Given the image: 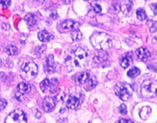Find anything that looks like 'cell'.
I'll return each instance as SVG.
<instances>
[{"mask_svg":"<svg viewBox=\"0 0 157 123\" xmlns=\"http://www.w3.org/2000/svg\"><path fill=\"white\" fill-rule=\"evenodd\" d=\"M6 76L5 74L2 73V72H0V82L6 80Z\"/></svg>","mask_w":157,"mask_h":123,"instance_id":"836d02e7","label":"cell"},{"mask_svg":"<svg viewBox=\"0 0 157 123\" xmlns=\"http://www.w3.org/2000/svg\"><path fill=\"white\" fill-rule=\"evenodd\" d=\"M148 27H149L150 32L153 33V32H156V21H152V20H150L148 23Z\"/></svg>","mask_w":157,"mask_h":123,"instance_id":"484cf974","label":"cell"},{"mask_svg":"<svg viewBox=\"0 0 157 123\" xmlns=\"http://www.w3.org/2000/svg\"><path fill=\"white\" fill-rule=\"evenodd\" d=\"M25 20L26 22V24L29 26H30V27L34 26L37 23V18H36V17L34 14H32V13H29V14L26 15L25 17Z\"/></svg>","mask_w":157,"mask_h":123,"instance_id":"ac0fdd59","label":"cell"},{"mask_svg":"<svg viewBox=\"0 0 157 123\" xmlns=\"http://www.w3.org/2000/svg\"><path fill=\"white\" fill-rule=\"evenodd\" d=\"M89 62V54L84 49L78 47L74 53L73 64L78 68H84L87 66Z\"/></svg>","mask_w":157,"mask_h":123,"instance_id":"3957f363","label":"cell"},{"mask_svg":"<svg viewBox=\"0 0 157 123\" xmlns=\"http://www.w3.org/2000/svg\"><path fill=\"white\" fill-rule=\"evenodd\" d=\"M38 38L43 43H47V42L51 41L52 39H54V35L53 34H51L50 32H47L46 30L41 31L40 32H39L38 34Z\"/></svg>","mask_w":157,"mask_h":123,"instance_id":"4fadbf2b","label":"cell"},{"mask_svg":"<svg viewBox=\"0 0 157 123\" xmlns=\"http://www.w3.org/2000/svg\"><path fill=\"white\" fill-rule=\"evenodd\" d=\"M141 94L145 98H152L156 95V82L146 80L141 87Z\"/></svg>","mask_w":157,"mask_h":123,"instance_id":"277c9868","label":"cell"},{"mask_svg":"<svg viewBox=\"0 0 157 123\" xmlns=\"http://www.w3.org/2000/svg\"><path fill=\"white\" fill-rule=\"evenodd\" d=\"M151 113H152V109H151V107L149 106H145L140 111L139 115L142 120H146L147 118H149Z\"/></svg>","mask_w":157,"mask_h":123,"instance_id":"2e32d148","label":"cell"},{"mask_svg":"<svg viewBox=\"0 0 157 123\" xmlns=\"http://www.w3.org/2000/svg\"><path fill=\"white\" fill-rule=\"evenodd\" d=\"M119 123H134V121H131V120L130 119H125V118H123V119L120 120Z\"/></svg>","mask_w":157,"mask_h":123,"instance_id":"1f68e13d","label":"cell"},{"mask_svg":"<svg viewBox=\"0 0 157 123\" xmlns=\"http://www.w3.org/2000/svg\"><path fill=\"white\" fill-rule=\"evenodd\" d=\"M92 8L93 10L96 13H100L101 12V6L98 3H93L92 4Z\"/></svg>","mask_w":157,"mask_h":123,"instance_id":"4316f807","label":"cell"},{"mask_svg":"<svg viewBox=\"0 0 157 123\" xmlns=\"http://www.w3.org/2000/svg\"><path fill=\"white\" fill-rule=\"evenodd\" d=\"M5 123H27V117L22 110L16 109L6 118Z\"/></svg>","mask_w":157,"mask_h":123,"instance_id":"5b68a950","label":"cell"},{"mask_svg":"<svg viewBox=\"0 0 157 123\" xmlns=\"http://www.w3.org/2000/svg\"><path fill=\"white\" fill-rule=\"evenodd\" d=\"M21 72L26 79H33L38 73V67L34 62H25L21 66Z\"/></svg>","mask_w":157,"mask_h":123,"instance_id":"8992f818","label":"cell"},{"mask_svg":"<svg viewBox=\"0 0 157 123\" xmlns=\"http://www.w3.org/2000/svg\"><path fill=\"white\" fill-rule=\"evenodd\" d=\"M90 76V74L89 72H83L78 75V79H77V83L78 85H84L88 82Z\"/></svg>","mask_w":157,"mask_h":123,"instance_id":"e0dca14e","label":"cell"},{"mask_svg":"<svg viewBox=\"0 0 157 123\" xmlns=\"http://www.w3.org/2000/svg\"><path fill=\"white\" fill-rule=\"evenodd\" d=\"M150 7H151V9L153 11L154 14L156 15V4H151V5H150Z\"/></svg>","mask_w":157,"mask_h":123,"instance_id":"4dcf8cb0","label":"cell"},{"mask_svg":"<svg viewBox=\"0 0 157 123\" xmlns=\"http://www.w3.org/2000/svg\"><path fill=\"white\" fill-rule=\"evenodd\" d=\"M31 91V86L26 82H21L17 85V93L16 98L20 101H22L23 96L25 94L30 93Z\"/></svg>","mask_w":157,"mask_h":123,"instance_id":"52a82bcc","label":"cell"},{"mask_svg":"<svg viewBox=\"0 0 157 123\" xmlns=\"http://www.w3.org/2000/svg\"><path fill=\"white\" fill-rule=\"evenodd\" d=\"M50 17H52V19H54V20H56V19L58 18V14L57 13V12L52 13L51 14H50Z\"/></svg>","mask_w":157,"mask_h":123,"instance_id":"d6a6232c","label":"cell"},{"mask_svg":"<svg viewBox=\"0 0 157 123\" xmlns=\"http://www.w3.org/2000/svg\"><path fill=\"white\" fill-rule=\"evenodd\" d=\"M56 100L52 96H46L43 101V107L46 112H50L53 111L55 107Z\"/></svg>","mask_w":157,"mask_h":123,"instance_id":"30bf717a","label":"cell"},{"mask_svg":"<svg viewBox=\"0 0 157 123\" xmlns=\"http://www.w3.org/2000/svg\"><path fill=\"white\" fill-rule=\"evenodd\" d=\"M133 3L130 0H123L120 3V9L125 15H127L130 13L132 9Z\"/></svg>","mask_w":157,"mask_h":123,"instance_id":"5bb4252c","label":"cell"},{"mask_svg":"<svg viewBox=\"0 0 157 123\" xmlns=\"http://www.w3.org/2000/svg\"><path fill=\"white\" fill-rule=\"evenodd\" d=\"M56 64L54 61V57L53 55H49L46 59V62L44 64L45 72L48 74H53L55 72Z\"/></svg>","mask_w":157,"mask_h":123,"instance_id":"ba28073f","label":"cell"},{"mask_svg":"<svg viewBox=\"0 0 157 123\" xmlns=\"http://www.w3.org/2000/svg\"><path fill=\"white\" fill-rule=\"evenodd\" d=\"M71 37L73 41H79L82 39V35L80 31L77 29V30L72 31V32L71 33Z\"/></svg>","mask_w":157,"mask_h":123,"instance_id":"7402d4cb","label":"cell"},{"mask_svg":"<svg viewBox=\"0 0 157 123\" xmlns=\"http://www.w3.org/2000/svg\"><path fill=\"white\" fill-rule=\"evenodd\" d=\"M120 112L122 114H126L127 112V107L126 105L124 104H121L120 107Z\"/></svg>","mask_w":157,"mask_h":123,"instance_id":"f546056e","label":"cell"},{"mask_svg":"<svg viewBox=\"0 0 157 123\" xmlns=\"http://www.w3.org/2000/svg\"><path fill=\"white\" fill-rule=\"evenodd\" d=\"M115 93L120 100L127 101L132 96L133 89L130 84L127 82H119L115 86Z\"/></svg>","mask_w":157,"mask_h":123,"instance_id":"7a4b0ae2","label":"cell"},{"mask_svg":"<svg viewBox=\"0 0 157 123\" xmlns=\"http://www.w3.org/2000/svg\"><path fill=\"white\" fill-rule=\"evenodd\" d=\"M130 62H131V56L130 54H127L126 55L123 56V57L122 58V61L120 62V65L123 67V68H128L129 65L130 64Z\"/></svg>","mask_w":157,"mask_h":123,"instance_id":"d6986e66","label":"cell"},{"mask_svg":"<svg viewBox=\"0 0 157 123\" xmlns=\"http://www.w3.org/2000/svg\"><path fill=\"white\" fill-rule=\"evenodd\" d=\"M86 83H88V85H89V87H90L91 89L94 88L95 86H97V84H98V81H97V79H96V77H95L94 75H90L89 80H88V82H86Z\"/></svg>","mask_w":157,"mask_h":123,"instance_id":"d4e9b609","label":"cell"},{"mask_svg":"<svg viewBox=\"0 0 157 123\" xmlns=\"http://www.w3.org/2000/svg\"><path fill=\"white\" fill-rule=\"evenodd\" d=\"M84 1H89V0H84Z\"/></svg>","mask_w":157,"mask_h":123,"instance_id":"e575fe53","label":"cell"},{"mask_svg":"<svg viewBox=\"0 0 157 123\" xmlns=\"http://www.w3.org/2000/svg\"><path fill=\"white\" fill-rule=\"evenodd\" d=\"M90 43L97 50L106 51L112 47V39L109 35L104 32H94L90 39Z\"/></svg>","mask_w":157,"mask_h":123,"instance_id":"6da1fadb","label":"cell"},{"mask_svg":"<svg viewBox=\"0 0 157 123\" xmlns=\"http://www.w3.org/2000/svg\"><path fill=\"white\" fill-rule=\"evenodd\" d=\"M6 106H7V101L5 99H0V111L5 109Z\"/></svg>","mask_w":157,"mask_h":123,"instance_id":"f1b7e54d","label":"cell"},{"mask_svg":"<svg viewBox=\"0 0 157 123\" xmlns=\"http://www.w3.org/2000/svg\"><path fill=\"white\" fill-rule=\"evenodd\" d=\"M0 4L5 8L10 7L11 4V0H0Z\"/></svg>","mask_w":157,"mask_h":123,"instance_id":"83f0119b","label":"cell"},{"mask_svg":"<svg viewBox=\"0 0 157 123\" xmlns=\"http://www.w3.org/2000/svg\"><path fill=\"white\" fill-rule=\"evenodd\" d=\"M140 73H141V71L137 68L134 67V68H132L131 69L129 70L128 72H127V75H128V77L131 78V79H134V78L138 76Z\"/></svg>","mask_w":157,"mask_h":123,"instance_id":"44dd1931","label":"cell"},{"mask_svg":"<svg viewBox=\"0 0 157 123\" xmlns=\"http://www.w3.org/2000/svg\"><path fill=\"white\" fill-rule=\"evenodd\" d=\"M79 103H79L78 98L73 96H70L66 102L67 107L71 109V110H75V109L78 108V106H79Z\"/></svg>","mask_w":157,"mask_h":123,"instance_id":"9a60e30c","label":"cell"},{"mask_svg":"<svg viewBox=\"0 0 157 123\" xmlns=\"http://www.w3.org/2000/svg\"><path fill=\"white\" fill-rule=\"evenodd\" d=\"M79 27V24L71 20H67L61 24V29L62 32H68V31L77 30Z\"/></svg>","mask_w":157,"mask_h":123,"instance_id":"9c48e42d","label":"cell"},{"mask_svg":"<svg viewBox=\"0 0 157 123\" xmlns=\"http://www.w3.org/2000/svg\"><path fill=\"white\" fill-rule=\"evenodd\" d=\"M136 14H137V17L138 18V20H145L147 18V15L145 11L143 9H138L136 12Z\"/></svg>","mask_w":157,"mask_h":123,"instance_id":"cb8c5ba5","label":"cell"},{"mask_svg":"<svg viewBox=\"0 0 157 123\" xmlns=\"http://www.w3.org/2000/svg\"><path fill=\"white\" fill-rule=\"evenodd\" d=\"M136 54H137V58L142 61H146L150 57L149 51L145 47H141V48L137 49L136 51Z\"/></svg>","mask_w":157,"mask_h":123,"instance_id":"7c38bea8","label":"cell"},{"mask_svg":"<svg viewBox=\"0 0 157 123\" xmlns=\"http://www.w3.org/2000/svg\"><path fill=\"white\" fill-rule=\"evenodd\" d=\"M108 57H109V55L106 53V51L98 50L96 54H94V61L96 64H101L104 61H107Z\"/></svg>","mask_w":157,"mask_h":123,"instance_id":"8fae6325","label":"cell"},{"mask_svg":"<svg viewBox=\"0 0 157 123\" xmlns=\"http://www.w3.org/2000/svg\"><path fill=\"white\" fill-rule=\"evenodd\" d=\"M50 82L49 79H45L44 80L42 81V82L40 83V89H41L43 93H47L48 90H50Z\"/></svg>","mask_w":157,"mask_h":123,"instance_id":"ffe728a7","label":"cell"},{"mask_svg":"<svg viewBox=\"0 0 157 123\" xmlns=\"http://www.w3.org/2000/svg\"><path fill=\"white\" fill-rule=\"evenodd\" d=\"M6 53L10 56H15L16 54H17L18 50L15 46H13V45H10L9 47H7L5 50Z\"/></svg>","mask_w":157,"mask_h":123,"instance_id":"603a6c76","label":"cell"}]
</instances>
